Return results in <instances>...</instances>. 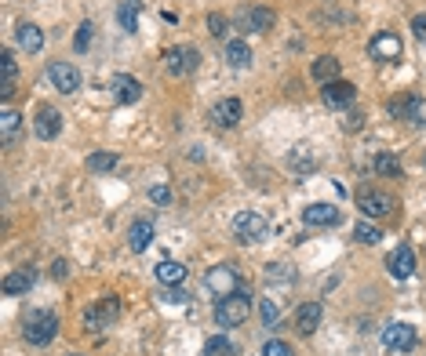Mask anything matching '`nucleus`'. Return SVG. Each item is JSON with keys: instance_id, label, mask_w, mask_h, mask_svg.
Here are the masks:
<instances>
[{"instance_id": "obj_1", "label": "nucleus", "mask_w": 426, "mask_h": 356, "mask_svg": "<svg viewBox=\"0 0 426 356\" xmlns=\"http://www.w3.org/2000/svg\"><path fill=\"white\" fill-rule=\"evenodd\" d=\"M248 313H252L248 291H233V295L215 302V323H219V328H240V323L248 320Z\"/></svg>"}, {"instance_id": "obj_2", "label": "nucleus", "mask_w": 426, "mask_h": 356, "mask_svg": "<svg viewBox=\"0 0 426 356\" xmlns=\"http://www.w3.org/2000/svg\"><path fill=\"white\" fill-rule=\"evenodd\" d=\"M22 335L29 345H51L55 335H58V316L51 309H37V313H29L26 323H22Z\"/></svg>"}, {"instance_id": "obj_3", "label": "nucleus", "mask_w": 426, "mask_h": 356, "mask_svg": "<svg viewBox=\"0 0 426 356\" xmlns=\"http://www.w3.org/2000/svg\"><path fill=\"white\" fill-rule=\"evenodd\" d=\"M230 230H233V237H237L240 244H255V240H266L270 222H266L259 211H240V215H233Z\"/></svg>"}, {"instance_id": "obj_4", "label": "nucleus", "mask_w": 426, "mask_h": 356, "mask_svg": "<svg viewBox=\"0 0 426 356\" xmlns=\"http://www.w3.org/2000/svg\"><path fill=\"white\" fill-rule=\"evenodd\" d=\"M357 207L368 218H390L393 207H398V197L386 193V189H361L357 193Z\"/></svg>"}, {"instance_id": "obj_5", "label": "nucleus", "mask_w": 426, "mask_h": 356, "mask_svg": "<svg viewBox=\"0 0 426 356\" xmlns=\"http://www.w3.org/2000/svg\"><path fill=\"white\" fill-rule=\"evenodd\" d=\"M204 287L211 291V295H219V298H226V295H233V291H240V280H237V269L233 266H211L208 269V276H204Z\"/></svg>"}, {"instance_id": "obj_6", "label": "nucleus", "mask_w": 426, "mask_h": 356, "mask_svg": "<svg viewBox=\"0 0 426 356\" xmlns=\"http://www.w3.org/2000/svg\"><path fill=\"white\" fill-rule=\"evenodd\" d=\"M117 316H120V302L117 298H102V302L84 309V328L87 331H106Z\"/></svg>"}, {"instance_id": "obj_7", "label": "nucleus", "mask_w": 426, "mask_h": 356, "mask_svg": "<svg viewBox=\"0 0 426 356\" xmlns=\"http://www.w3.org/2000/svg\"><path fill=\"white\" fill-rule=\"evenodd\" d=\"M390 117L408 120V124H415V127H426V99H415V95L393 99V102H390Z\"/></svg>"}, {"instance_id": "obj_8", "label": "nucleus", "mask_w": 426, "mask_h": 356, "mask_svg": "<svg viewBox=\"0 0 426 356\" xmlns=\"http://www.w3.org/2000/svg\"><path fill=\"white\" fill-rule=\"evenodd\" d=\"M415 328L412 323H386L383 328V345L390 349V352H408L412 345H415Z\"/></svg>"}, {"instance_id": "obj_9", "label": "nucleus", "mask_w": 426, "mask_h": 356, "mask_svg": "<svg viewBox=\"0 0 426 356\" xmlns=\"http://www.w3.org/2000/svg\"><path fill=\"white\" fill-rule=\"evenodd\" d=\"M197 62H201L197 48H171V51H164V66H168L171 77H186V73H193V70H197Z\"/></svg>"}, {"instance_id": "obj_10", "label": "nucleus", "mask_w": 426, "mask_h": 356, "mask_svg": "<svg viewBox=\"0 0 426 356\" xmlns=\"http://www.w3.org/2000/svg\"><path fill=\"white\" fill-rule=\"evenodd\" d=\"M110 95H113V102L132 106V102L142 99V84H139L135 77H128V73H113V80H110Z\"/></svg>"}, {"instance_id": "obj_11", "label": "nucleus", "mask_w": 426, "mask_h": 356, "mask_svg": "<svg viewBox=\"0 0 426 356\" xmlns=\"http://www.w3.org/2000/svg\"><path fill=\"white\" fill-rule=\"evenodd\" d=\"M386 273H390L393 280H408V276L415 273V251H412L408 244L393 247L390 258H386Z\"/></svg>"}, {"instance_id": "obj_12", "label": "nucleus", "mask_w": 426, "mask_h": 356, "mask_svg": "<svg viewBox=\"0 0 426 356\" xmlns=\"http://www.w3.org/2000/svg\"><path fill=\"white\" fill-rule=\"evenodd\" d=\"M48 77H51L55 91H63V95H73L80 87V73H77V66H70V62H51Z\"/></svg>"}, {"instance_id": "obj_13", "label": "nucleus", "mask_w": 426, "mask_h": 356, "mask_svg": "<svg viewBox=\"0 0 426 356\" xmlns=\"http://www.w3.org/2000/svg\"><path fill=\"white\" fill-rule=\"evenodd\" d=\"M33 131H37V139H44V142L58 139V131H63V113L51 109V106H41V109H37V120H33Z\"/></svg>"}, {"instance_id": "obj_14", "label": "nucleus", "mask_w": 426, "mask_h": 356, "mask_svg": "<svg viewBox=\"0 0 426 356\" xmlns=\"http://www.w3.org/2000/svg\"><path fill=\"white\" fill-rule=\"evenodd\" d=\"M353 95H357V87H353V84H346V80H331V84H324L321 99H324L331 109H346V106L353 102Z\"/></svg>"}, {"instance_id": "obj_15", "label": "nucleus", "mask_w": 426, "mask_h": 356, "mask_svg": "<svg viewBox=\"0 0 426 356\" xmlns=\"http://www.w3.org/2000/svg\"><path fill=\"white\" fill-rule=\"evenodd\" d=\"M237 22L248 29V33H266V29L273 26V11L270 8H259V4H252V8H245L237 15Z\"/></svg>"}, {"instance_id": "obj_16", "label": "nucleus", "mask_w": 426, "mask_h": 356, "mask_svg": "<svg viewBox=\"0 0 426 356\" xmlns=\"http://www.w3.org/2000/svg\"><path fill=\"white\" fill-rule=\"evenodd\" d=\"M368 55L376 62H398L401 58V41L393 37V33H379L372 44H368Z\"/></svg>"}, {"instance_id": "obj_17", "label": "nucleus", "mask_w": 426, "mask_h": 356, "mask_svg": "<svg viewBox=\"0 0 426 356\" xmlns=\"http://www.w3.org/2000/svg\"><path fill=\"white\" fill-rule=\"evenodd\" d=\"M321 320H324L321 302H307V306H299V313H295V331L299 335H314L321 328Z\"/></svg>"}, {"instance_id": "obj_18", "label": "nucleus", "mask_w": 426, "mask_h": 356, "mask_svg": "<svg viewBox=\"0 0 426 356\" xmlns=\"http://www.w3.org/2000/svg\"><path fill=\"white\" fill-rule=\"evenodd\" d=\"M15 77H18V62L11 51H0V99H11L15 95Z\"/></svg>"}, {"instance_id": "obj_19", "label": "nucleus", "mask_w": 426, "mask_h": 356, "mask_svg": "<svg viewBox=\"0 0 426 356\" xmlns=\"http://www.w3.org/2000/svg\"><path fill=\"white\" fill-rule=\"evenodd\" d=\"M211 120L215 127H237L240 124V99H223L211 106Z\"/></svg>"}, {"instance_id": "obj_20", "label": "nucleus", "mask_w": 426, "mask_h": 356, "mask_svg": "<svg viewBox=\"0 0 426 356\" xmlns=\"http://www.w3.org/2000/svg\"><path fill=\"white\" fill-rule=\"evenodd\" d=\"M339 207H331V204H310L307 211H302V222L307 225H339Z\"/></svg>"}, {"instance_id": "obj_21", "label": "nucleus", "mask_w": 426, "mask_h": 356, "mask_svg": "<svg viewBox=\"0 0 426 356\" xmlns=\"http://www.w3.org/2000/svg\"><path fill=\"white\" fill-rule=\"evenodd\" d=\"M128 244H132V251L142 254L149 244H154V222H149V218H135L132 230H128Z\"/></svg>"}, {"instance_id": "obj_22", "label": "nucleus", "mask_w": 426, "mask_h": 356, "mask_svg": "<svg viewBox=\"0 0 426 356\" xmlns=\"http://www.w3.org/2000/svg\"><path fill=\"white\" fill-rule=\"evenodd\" d=\"M33 284H37V273H33V269H15V273L4 276V284H0V287H4V295L15 298V295H26Z\"/></svg>"}, {"instance_id": "obj_23", "label": "nucleus", "mask_w": 426, "mask_h": 356, "mask_svg": "<svg viewBox=\"0 0 426 356\" xmlns=\"http://www.w3.org/2000/svg\"><path fill=\"white\" fill-rule=\"evenodd\" d=\"M15 41H18V48H22L26 55H37V51L44 48V33H41V26H33V22H22L18 33H15Z\"/></svg>"}, {"instance_id": "obj_24", "label": "nucleus", "mask_w": 426, "mask_h": 356, "mask_svg": "<svg viewBox=\"0 0 426 356\" xmlns=\"http://www.w3.org/2000/svg\"><path fill=\"white\" fill-rule=\"evenodd\" d=\"M310 73H314V80L317 84H331V80H339V58L336 55H321L314 66H310Z\"/></svg>"}, {"instance_id": "obj_25", "label": "nucleus", "mask_w": 426, "mask_h": 356, "mask_svg": "<svg viewBox=\"0 0 426 356\" xmlns=\"http://www.w3.org/2000/svg\"><path fill=\"white\" fill-rule=\"evenodd\" d=\"M288 168H292V171H299V175H310V171H317V160H314L310 146H295V149L288 153Z\"/></svg>"}, {"instance_id": "obj_26", "label": "nucleus", "mask_w": 426, "mask_h": 356, "mask_svg": "<svg viewBox=\"0 0 426 356\" xmlns=\"http://www.w3.org/2000/svg\"><path fill=\"white\" fill-rule=\"evenodd\" d=\"M223 58L230 62L233 70H245V66H252V48L245 41H230L226 51H223Z\"/></svg>"}, {"instance_id": "obj_27", "label": "nucleus", "mask_w": 426, "mask_h": 356, "mask_svg": "<svg viewBox=\"0 0 426 356\" xmlns=\"http://www.w3.org/2000/svg\"><path fill=\"white\" fill-rule=\"evenodd\" d=\"M157 280L164 287H179L182 280H186V266H179V262H171V258H164V262H157Z\"/></svg>"}, {"instance_id": "obj_28", "label": "nucleus", "mask_w": 426, "mask_h": 356, "mask_svg": "<svg viewBox=\"0 0 426 356\" xmlns=\"http://www.w3.org/2000/svg\"><path fill=\"white\" fill-rule=\"evenodd\" d=\"M18 127H22V113H15V109H4V113H0V139H4V146L15 142Z\"/></svg>"}, {"instance_id": "obj_29", "label": "nucleus", "mask_w": 426, "mask_h": 356, "mask_svg": "<svg viewBox=\"0 0 426 356\" xmlns=\"http://www.w3.org/2000/svg\"><path fill=\"white\" fill-rule=\"evenodd\" d=\"M204 356H237V345L226 335H211L204 342Z\"/></svg>"}, {"instance_id": "obj_30", "label": "nucleus", "mask_w": 426, "mask_h": 356, "mask_svg": "<svg viewBox=\"0 0 426 356\" xmlns=\"http://www.w3.org/2000/svg\"><path fill=\"white\" fill-rule=\"evenodd\" d=\"M405 168H401V160L393 156V153H379L376 156V175H386V178H398Z\"/></svg>"}, {"instance_id": "obj_31", "label": "nucleus", "mask_w": 426, "mask_h": 356, "mask_svg": "<svg viewBox=\"0 0 426 356\" xmlns=\"http://www.w3.org/2000/svg\"><path fill=\"white\" fill-rule=\"evenodd\" d=\"M113 168H117V153H91L87 156V171H95V175L113 171Z\"/></svg>"}, {"instance_id": "obj_32", "label": "nucleus", "mask_w": 426, "mask_h": 356, "mask_svg": "<svg viewBox=\"0 0 426 356\" xmlns=\"http://www.w3.org/2000/svg\"><path fill=\"white\" fill-rule=\"evenodd\" d=\"M353 237H357L361 244H379V240H383V230H379V225H372V222H357V225H353Z\"/></svg>"}, {"instance_id": "obj_33", "label": "nucleus", "mask_w": 426, "mask_h": 356, "mask_svg": "<svg viewBox=\"0 0 426 356\" xmlns=\"http://www.w3.org/2000/svg\"><path fill=\"white\" fill-rule=\"evenodd\" d=\"M259 313H262V328H277L281 309L273 306V298H262V302H259Z\"/></svg>"}, {"instance_id": "obj_34", "label": "nucleus", "mask_w": 426, "mask_h": 356, "mask_svg": "<svg viewBox=\"0 0 426 356\" xmlns=\"http://www.w3.org/2000/svg\"><path fill=\"white\" fill-rule=\"evenodd\" d=\"M135 11H139V8H135V4H128V0H124V4H120V11H117V22L124 26L128 33H135V29H139V22H135Z\"/></svg>"}, {"instance_id": "obj_35", "label": "nucleus", "mask_w": 426, "mask_h": 356, "mask_svg": "<svg viewBox=\"0 0 426 356\" xmlns=\"http://www.w3.org/2000/svg\"><path fill=\"white\" fill-rule=\"evenodd\" d=\"M91 33H95V26L80 22V26H77V37H73V48H77V51H87V48H91Z\"/></svg>"}, {"instance_id": "obj_36", "label": "nucleus", "mask_w": 426, "mask_h": 356, "mask_svg": "<svg viewBox=\"0 0 426 356\" xmlns=\"http://www.w3.org/2000/svg\"><path fill=\"white\" fill-rule=\"evenodd\" d=\"M262 356H295V352H292L288 342H277V338H273V342L262 345Z\"/></svg>"}, {"instance_id": "obj_37", "label": "nucleus", "mask_w": 426, "mask_h": 356, "mask_svg": "<svg viewBox=\"0 0 426 356\" xmlns=\"http://www.w3.org/2000/svg\"><path fill=\"white\" fill-rule=\"evenodd\" d=\"M208 29H211V37H226V18L223 15H208Z\"/></svg>"}, {"instance_id": "obj_38", "label": "nucleus", "mask_w": 426, "mask_h": 356, "mask_svg": "<svg viewBox=\"0 0 426 356\" xmlns=\"http://www.w3.org/2000/svg\"><path fill=\"white\" fill-rule=\"evenodd\" d=\"M149 200H154V204H171V189L168 185H154V189H149Z\"/></svg>"}, {"instance_id": "obj_39", "label": "nucleus", "mask_w": 426, "mask_h": 356, "mask_svg": "<svg viewBox=\"0 0 426 356\" xmlns=\"http://www.w3.org/2000/svg\"><path fill=\"white\" fill-rule=\"evenodd\" d=\"M412 33H415V41L426 44V15H415V18H412Z\"/></svg>"}, {"instance_id": "obj_40", "label": "nucleus", "mask_w": 426, "mask_h": 356, "mask_svg": "<svg viewBox=\"0 0 426 356\" xmlns=\"http://www.w3.org/2000/svg\"><path fill=\"white\" fill-rule=\"evenodd\" d=\"M266 276H270V280H295V273H292V269H281V266H270Z\"/></svg>"}, {"instance_id": "obj_41", "label": "nucleus", "mask_w": 426, "mask_h": 356, "mask_svg": "<svg viewBox=\"0 0 426 356\" xmlns=\"http://www.w3.org/2000/svg\"><path fill=\"white\" fill-rule=\"evenodd\" d=\"M164 302H186V291H182V284H179V287H168V291H164Z\"/></svg>"}, {"instance_id": "obj_42", "label": "nucleus", "mask_w": 426, "mask_h": 356, "mask_svg": "<svg viewBox=\"0 0 426 356\" xmlns=\"http://www.w3.org/2000/svg\"><path fill=\"white\" fill-rule=\"evenodd\" d=\"M343 127H346V131H361V127H364V117H361V113H350V117L343 120Z\"/></svg>"}, {"instance_id": "obj_43", "label": "nucleus", "mask_w": 426, "mask_h": 356, "mask_svg": "<svg viewBox=\"0 0 426 356\" xmlns=\"http://www.w3.org/2000/svg\"><path fill=\"white\" fill-rule=\"evenodd\" d=\"M51 276H66V262H55V266H51Z\"/></svg>"}]
</instances>
